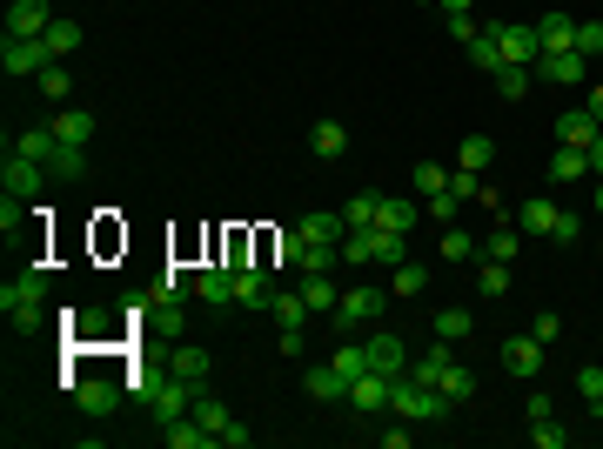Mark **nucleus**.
I'll return each mask as SVG.
<instances>
[{
    "instance_id": "nucleus-18",
    "label": "nucleus",
    "mask_w": 603,
    "mask_h": 449,
    "mask_svg": "<svg viewBox=\"0 0 603 449\" xmlns=\"http://www.w3.org/2000/svg\"><path fill=\"white\" fill-rule=\"evenodd\" d=\"M21 302H47V269H21L0 289V309H21Z\"/></svg>"
},
{
    "instance_id": "nucleus-3",
    "label": "nucleus",
    "mask_w": 603,
    "mask_h": 449,
    "mask_svg": "<svg viewBox=\"0 0 603 449\" xmlns=\"http://www.w3.org/2000/svg\"><path fill=\"white\" fill-rule=\"evenodd\" d=\"M490 34H496V54H503L510 68H536V54H543L536 21H490Z\"/></svg>"
},
{
    "instance_id": "nucleus-40",
    "label": "nucleus",
    "mask_w": 603,
    "mask_h": 449,
    "mask_svg": "<svg viewBox=\"0 0 603 449\" xmlns=\"http://www.w3.org/2000/svg\"><path fill=\"white\" fill-rule=\"evenodd\" d=\"M530 81H536V68H510V61L496 68V94H503V101H523V94H530Z\"/></svg>"
},
{
    "instance_id": "nucleus-13",
    "label": "nucleus",
    "mask_w": 603,
    "mask_h": 449,
    "mask_svg": "<svg viewBox=\"0 0 603 449\" xmlns=\"http://www.w3.org/2000/svg\"><path fill=\"white\" fill-rule=\"evenodd\" d=\"M510 222L523 228V242H550V228H557V202H550V195H536V202L516 208Z\"/></svg>"
},
{
    "instance_id": "nucleus-43",
    "label": "nucleus",
    "mask_w": 603,
    "mask_h": 449,
    "mask_svg": "<svg viewBox=\"0 0 603 449\" xmlns=\"http://www.w3.org/2000/svg\"><path fill=\"white\" fill-rule=\"evenodd\" d=\"M342 262H376V228H349L342 235Z\"/></svg>"
},
{
    "instance_id": "nucleus-61",
    "label": "nucleus",
    "mask_w": 603,
    "mask_h": 449,
    "mask_svg": "<svg viewBox=\"0 0 603 449\" xmlns=\"http://www.w3.org/2000/svg\"><path fill=\"white\" fill-rule=\"evenodd\" d=\"M597 215H603V175H597Z\"/></svg>"
},
{
    "instance_id": "nucleus-62",
    "label": "nucleus",
    "mask_w": 603,
    "mask_h": 449,
    "mask_svg": "<svg viewBox=\"0 0 603 449\" xmlns=\"http://www.w3.org/2000/svg\"><path fill=\"white\" fill-rule=\"evenodd\" d=\"M423 7H436V0H423Z\"/></svg>"
},
{
    "instance_id": "nucleus-10",
    "label": "nucleus",
    "mask_w": 603,
    "mask_h": 449,
    "mask_svg": "<svg viewBox=\"0 0 603 449\" xmlns=\"http://www.w3.org/2000/svg\"><path fill=\"white\" fill-rule=\"evenodd\" d=\"M362 356H369V369H382V376H402V369H409V349H402L396 329H376V336H362Z\"/></svg>"
},
{
    "instance_id": "nucleus-50",
    "label": "nucleus",
    "mask_w": 603,
    "mask_h": 449,
    "mask_svg": "<svg viewBox=\"0 0 603 449\" xmlns=\"http://www.w3.org/2000/svg\"><path fill=\"white\" fill-rule=\"evenodd\" d=\"M302 255H309L302 228H282V235H275V262H295V269H302Z\"/></svg>"
},
{
    "instance_id": "nucleus-47",
    "label": "nucleus",
    "mask_w": 603,
    "mask_h": 449,
    "mask_svg": "<svg viewBox=\"0 0 603 449\" xmlns=\"http://www.w3.org/2000/svg\"><path fill=\"white\" fill-rule=\"evenodd\" d=\"M342 222L349 228H376V195H349V202H342Z\"/></svg>"
},
{
    "instance_id": "nucleus-19",
    "label": "nucleus",
    "mask_w": 603,
    "mask_h": 449,
    "mask_svg": "<svg viewBox=\"0 0 603 449\" xmlns=\"http://www.w3.org/2000/svg\"><path fill=\"white\" fill-rule=\"evenodd\" d=\"M302 389H309L315 403H349V382L335 376V362H315L309 376H302Z\"/></svg>"
},
{
    "instance_id": "nucleus-36",
    "label": "nucleus",
    "mask_w": 603,
    "mask_h": 449,
    "mask_svg": "<svg viewBox=\"0 0 603 449\" xmlns=\"http://www.w3.org/2000/svg\"><path fill=\"white\" fill-rule=\"evenodd\" d=\"M423 289H429V269H416V262H396V275H389V295H402V302H416Z\"/></svg>"
},
{
    "instance_id": "nucleus-14",
    "label": "nucleus",
    "mask_w": 603,
    "mask_h": 449,
    "mask_svg": "<svg viewBox=\"0 0 603 449\" xmlns=\"http://www.w3.org/2000/svg\"><path fill=\"white\" fill-rule=\"evenodd\" d=\"M114 403H121V389H114L108 376L74 382V409H81V416H114Z\"/></svg>"
},
{
    "instance_id": "nucleus-55",
    "label": "nucleus",
    "mask_w": 603,
    "mask_h": 449,
    "mask_svg": "<svg viewBox=\"0 0 603 449\" xmlns=\"http://www.w3.org/2000/svg\"><path fill=\"white\" fill-rule=\"evenodd\" d=\"M476 34H483V21H476V14H449V41H456V47H469Z\"/></svg>"
},
{
    "instance_id": "nucleus-56",
    "label": "nucleus",
    "mask_w": 603,
    "mask_h": 449,
    "mask_svg": "<svg viewBox=\"0 0 603 449\" xmlns=\"http://www.w3.org/2000/svg\"><path fill=\"white\" fill-rule=\"evenodd\" d=\"M0 235H7V242L21 235V195H7V202H0Z\"/></svg>"
},
{
    "instance_id": "nucleus-17",
    "label": "nucleus",
    "mask_w": 603,
    "mask_h": 449,
    "mask_svg": "<svg viewBox=\"0 0 603 449\" xmlns=\"http://www.w3.org/2000/svg\"><path fill=\"white\" fill-rule=\"evenodd\" d=\"M168 369H175L181 382L208 389V349H201V342H175V349H168Z\"/></svg>"
},
{
    "instance_id": "nucleus-21",
    "label": "nucleus",
    "mask_w": 603,
    "mask_h": 449,
    "mask_svg": "<svg viewBox=\"0 0 603 449\" xmlns=\"http://www.w3.org/2000/svg\"><path fill=\"white\" fill-rule=\"evenodd\" d=\"M188 416H195V423L208 429V436H215V449H222L228 423H235V416H228V403H215V396H208V389H195V409H188Z\"/></svg>"
},
{
    "instance_id": "nucleus-1",
    "label": "nucleus",
    "mask_w": 603,
    "mask_h": 449,
    "mask_svg": "<svg viewBox=\"0 0 603 449\" xmlns=\"http://www.w3.org/2000/svg\"><path fill=\"white\" fill-rule=\"evenodd\" d=\"M389 409H396L402 423H443L456 403H449L436 382H423V376H396V389H389Z\"/></svg>"
},
{
    "instance_id": "nucleus-38",
    "label": "nucleus",
    "mask_w": 603,
    "mask_h": 449,
    "mask_svg": "<svg viewBox=\"0 0 603 449\" xmlns=\"http://www.w3.org/2000/svg\"><path fill=\"white\" fill-rule=\"evenodd\" d=\"M476 289L490 295V302H503V295H510V262H490V255H483V269H476Z\"/></svg>"
},
{
    "instance_id": "nucleus-42",
    "label": "nucleus",
    "mask_w": 603,
    "mask_h": 449,
    "mask_svg": "<svg viewBox=\"0 0 603 449\" xmlns=\"http://www.w3.org/2000/svg\"><path fill=\"white\" fill-rule=\"evenodd\" d=\"M429 329H436V336H443V342H463L469 329H476V315H469V309H443V315H436V322H429Z\"/></svg>"
},
{
    "instance_id": "nucleus-24",
    "label": "nucleus",
    "mask_w": 603,
    "mask_h": 449,
    "mask_svg": "<svg viewBox=\"0 0 603 449\" xmlns=\"http://www.w3.org/2000/svg\"><path fill=\"white\" fill-rule=\"evenodd\" d=\"M54 135H61L67 148H88V141H94V114L88 108H61V114H54Z\"/></svg>"
},
{
    "instance_id": "nucleus-57",
    "label": "nucleus",
    "mask_w": 603,
    "mask_h": 449,
    "mask_svg": "<svg viewBox=\"0 0 603 449\" xmlns=\"http://www.w3.org/2000/svg\"><path fill=\"white\" fill-rule=\"evenodd\" d=\"M302 269H315V275H329V269H335V248L309 242V255H302Z\"/></svg>"
},
{
    "instance_id": "nucleus-28",
    "label": "nucleus",
    "mask_w": 603,
    "mask_h": 449,
    "mask_svg": "<svg viewBox=\"0 0 603 449\" xmlns=\"http://www.w3.org/2000/svg\"><path fill=\"white\" fill-rule=\"evenodd\" d=\"M436 389H443L449 403L463 409V403H476V369H463V362H449L443 376H436Z\"/></svg>"
},
{
    "instance_id": "nucleus-59",
    "label": "nucleus",
    "mask_w": 603,
    "mask_h": 449,
    "mask_svg": "<svg viewBox=\"0 0 603 449\" xmlns=\"http://www.w3.org/2000/svg\"><path fill=\"white\" fill-rule=\"evenodd\" d=\"M583 108L597 114V128H603V88H590V101H583Z\"/></svg>"
},
{
    "instance_id": "nucleus-33",
    "label": "nucleus",
    "mask_w": 603,
    "mask_h": 449,
    "mask_svg": "<svg viewBox=\"0 0 603 449\" xmlns=\"http://www.w3.org/2000/svg\"><path fill=\"white\" fill-rule=\"evenodd\" d=\"M409 188L429 202V195H443V188H449V168H443V161H416V168H409Z\"/></svg>"
},
{
    "instance_id": "nucleus-27",
    "label": "nucleus",
    "mask_w": 603,
    "mask_h": 449,
    "mask_svg": "<svg viewBox=\"0 0 603 449\" xmlns=\"http://www.w3.org/2000/svg\"><path fill=\"white\" fill-rule=\"evenodd\" d=\"M7 148H21L27 161H41V168H47V161H54V148H61V135H54V121H41V128H27L21 141H7Z\"/></svg>"
},
{
    "instance_id": "nucleus-34",
    "label": "nucleus",
    "mask_w": 603,
    "mask_h": 449,
    "mask_svg": "<svg viewBox=\"0 0 603 449\" xmlns=\"http://www.w3.org/2000/svg\"><path fill=\"white\" fill-rule=\"evenodd\" d=\"M41 41H47V54H54V61H67V54L81 47V21H61V14H54V27H47Z\"/></svg>"
},
{
    "instance_id": "nucleus-4",
    "label": "nucleus",
    "mask_w": 603,
    "mask_h": 449,
    "mask_svg": "<svg viewBox=\"0 0 603 449\" xmlns=\"http://www.w3.org/2000/svg\"><path fill=\"white\" fill-rule=\"evenodd\" d=\"M382 309H389V295H382L376 282H362V289H342V302H335V329H349V336H356V329H369Z\"/></svg>"
},
{
    "instance_id": "nucleus-51",
    "label": "nucleus",
    "mask_w": 603,
    "mask_h": 449,
    "mask_svg": "<svg viewBox=\"0 0 603 449\" xmlns=\"http://www.w3.org/2000/svg\"><path fill=\"white\" fill-rule=\"evenodd\" d=\"M530 336L543 342V349H557V342H563V315H550V309H543V315H530Z\"/></svg>"
},
{
    "instance_id": "nucleus-5",
    "label": "nucleus",
    "mask_w": 603,
    "mask_h": 449,
    "mask_svg": "<svg viewBox=\"0 0 603 449\" xmlns=\"http://www.w3.org/2000/svg\"><path fill=\"white\" fill-rule=\"evenodd\" d=\"M47 181H54V175H47L41 161H27L21 148H7V161H0V188H7V195H21V202H34V195H41Z\"/></svg>"
},
{
    "instance_id": "nucleus-58",
    "label": "nucleus",
    "mask_w": 603,
    "mask_h": 449,
    "mask_svg": "<svg viewBox=\"0 0 603 449\" xmlns=\"http://www.w3.org/2000/svg\"><path fill=\"white\" fill-rule=\"evenodd\" d=\"M583 155H590V175H603V135L590 141V148H583Z\"/></svg>"
},
{
    "instance_id": "nucleus-60",
    "label": "nucleus",
    "mask_w": 603,
    "mask_h": 449,
    "mask_svg": "<svg viewBox=\"0 0 603 449\" xmlns=\"http://www.w3.org/2000/svg\"><path fill=\"white\" fill-rule=\"evenodd\" d=\"M469 7H476V0H443V14H469Z\"/></svg>"
},
{
    "instance_id": "nucleus-20",
    "label": "nucleus",
    "mask_w": 603,
    "mask_h": 449,
    "mask_svg": "<svg viewBox=\"0 0 603 449\" xmlns=\"http://www.w3.org/2000/svg\"><path fill=\"white\" fill-rule=\"evenodd\" d=\"M597 135H603V128H597V114H590V108H570L557 121V141H563V148H590Z\"/></svg>"
},
{
    "instance_id": "nucleus-12",
    "label": "nucleus",
    "mask_w": 603,
    "mask_h": 449,
    "mask_svg": "<svg viewBox=\"0 0 603 449\" xmlns=\"http://www.w3.org/2000/svg\"><path fill=\"white\" fill-rule=\"evenodd\" d=\"M54 54H47V41H0V68H7V81L14 74H41Z\"/></svg>"
},
{
    "instance_id": "nucleus-16",
    "label": "nucleus",
    "mask_w": 603,
    "mask_h": 449,
    "mask_svg": "<svg viewBox=\"0 0 603 449\" xmlns=\"http://www.w3.org/2000/svg\"><path fill=\"white\" fill-rule=\"evenodd\" d=\"M416 222H423V202L416 195H376V228H402L409 235Z\"/></svg>"
},
{
    "instance_id": "nucleus-6",
    "label": "nucleus",
    "mask_w": 603,
    "mask_h": 449,
    "mask_svg": "<svg viewBox=\"0 0 603 449\" xmlns=\"http://www.w3.org/2000/svg\"><path fill=\"white\" fill-rule=\"evenodd\" d=\"M235 262H208V269H195V302H208V309H228L235 302Z\"/></svg>"
},
{
    "instance_id": "nucleus-48",
    "label": "nucleus",
    "mask_w": 603,
    "mask_h": 449,
    "mask_svg": "<svg viewBox=\"0 0 603 449\" xmlns=\"http://www.w3.org/2000/svg\"><path fill=\"white\" fill-rule=\"evenodd\" d=\"M550 242H557V248H577V242H583V215L557 208V228H550Z\"/></svg>"
},
{
    "instance_id": "nucleus-15",
    "label": "nucleus",
    "mask_w": 603,
    "mask_h": 449,
    "mask_svg": "<svg viewBox=\"0 0 603 449\" xmlns=\"http://www.w3.org/2000/svg\"><path fill=\"white\" fill-rule=\"evenodd\" d=\"M503 369H510V376H543V342H536L530 329L510 336V342H503Z\"/></svg>"
},
{
    "instance_id": "nucleus-30",
    "label": "nucleus",
    "mask_w": 603,
    "mask_h": 449,
    "mask_svg": "<svg viewBox=\"0 0 603 449\" xmlns=\"http://www.w3.org/2000/svg\"><path fill=\"white\" fill-rule=\"evenodd\" d=\"M302 295H309L315 315H335V302H342V295H335V282H329V275H315V269H302Z\"/></svg>"
},
{
    "instance_id": "nucleus-37",
    "label": "nucleus",
    "mask_w": 603,
    "mask_h": 449,
    "mask_svg": "<svg viewBox=\"0 0 603 449\" xmlns=\"http://www.w3.org/2000/svg\"><path fill=\"white\" fill-rule=\"evenodd\" d=\"M376 262H382V269L409 262V235H402V228H376Z\"/></svg>"
},
{
    "instance_id": "nucleus-31",
    "label": "nucleus",
    "mask_w": 603,
    "mask_h": 449,
    "mask_svg": "<svg viewBox=\"0 0 603 449\" xmlns=\"http://www.w3.org/2000/svg\"><path fill=\"white\" fill-rule=\"evenodd\" d=\"M583 175H590V155L557 141V155H550V181H583Z\"/></svg>"
},
{
    "instance_id": "nucleus-8",
    "label": "nucleus",
    "mask_w": 603,
    "mask_h": 449,
    "mask_svg": "<svg viewBox=\"0 0 603 449\" xmlns=\"http://www.w3.org/2000/svg\"><path fill=\"white\" fill-rule=\"evenodd\" d=\"M583 74H590V61H583L577 47H563V54H536V81H550V88H583Z\"/></svg>"
},
{
    "instance_id": "nucleus-29",
    "label": "nucleus",
    "mask_w": 603,
    "mask_h": 449,
    "mask_svg": "<svg viewBox=\"0 0 603 449\" xmlns=\"http://www.w3.org/2000/svg\"><path fill=\"white\" fill-rule=\"evenodd\" d=\"M483 255H490V262H516V255H523V228H516V222H496L490 242H483Z\"/></svg>"
},
{
    "instance_id": "nucleus-46",
    "label": "nucleus",
    "mask_w": 603,
    "mask_h": 449,
    "mask_svg": "<svg viewBox=\"0 0 603 449\" xmlns=\"http://www.w3.org/2000/svg\"><path fill=\"white\" fill-rule=\"evenodd\" d=\"M577 396L603 416V369H597V362H583V369H577Z\"/></svg>"
},
{
    "instance_id": "nucleus-41",
    "label": "nucleus",
    "mask_w": 603,
    "mask_h": 449,
    "mask_svg": "<svg viewBox=\"0 0 603 449\" xmlns=\"http://www.w3.org/2000/svg\"><path fill=\"white\" fill-rule=\"evenodd\" d=\"M34 88H41V101H67V88H74V81H67V61H47V68L34 74Z\"/></svg>"
},
{
    "instance_id": "nucleus-26",
    "label": "nucleus",
    "mask_w": 603,
    "mask_h": 449,
    "mask_svg": "<svg viewBox=\"0 0 603 449\" xmlns=\"http://www.w3.org/2000/svg\"><path fill=\"white\" fill-rule=\"evenodd\" d=\"M268 315H275V322H282V329H302V322H309V295L302 289H275V302H268Z\"/></svg>"
},
{
    "instance_id": "nucleus-25",
    "label": "nucleus",
    "mask_w": 603,
    "mask_h": 449,
    "mask_svg": "<svg viewBox=\"0 0 603 449\" xmlns=\"http://www.w3.org/2000/svg\"><path fill=\"white\" fill-rule=\"evenodd\" d=\"M309 148L322 161H342V155H349V128H342V121H315V128H309Z\"/></svg>"
},
{
    "instance_id": "nucleus-9",
    "label": "nucleus",
    "mask_w": 603,
    "mask_h": 449,
    "mask_svg": "<svg viewBox=\"0 0 603 449\" xmlns=\"http://www.w3.org/2000/svg\"><path fill=\"white\" fill-rule=\"evenodd\" d=\"M47 27H54V7L47 0H14L7 7V41H41Z\"/></svg>"
},
{
    "instance_id": "nucleus-22",
    "label": "nucleus",
    "mask_w": 603,
    "mask_h": 449,
    "mask_svg": "<svg viewBox=\"0 0 603 449\" xmlns=\"http://www.w3.org/2000/svg\"><path fill=\"white\" fill-rule=\"evenodd\" d=\"M161 443L168 449H215V436H208L195 416H175V423H161Z\"/></svg>"
},
{
    "instance_id": "nucleus-7",
    "label": "nucleus",
    "mask_w": 603,
    "mask_h": 449,
    "mask_svg": "<svg viewBox=\"0 0 603 449\" xmlns=\"http://www.w3.org/2000/svg\"><path fill=\"white\" fill-rule=\"evenodd\" d=\"M389 389H396V376L362 369V376L349 382V409H356V416H382V409H389Z\"/></svg>"
},
{
    "instance_id": "nucleus-53",
    "label": "nucleus",
    "mask_w": 603,
    "mask_h": 449,
    "mask_svg": "<svg viewBox=\"0 0 603 449\" xmlns=\"http://www.w3.org/2000/svg\"><path fill=\"white\" fill-rule=\"evenodd\" d=\"M7 322H14L21 336H34V329L47 322V309H41V302H21V309H7Z\"/></svg>"
},
{
    "instance_id": "nucleus-49",
    "label": "nucleus",
    "mask_w": 603,
    "mask_h": 449,
    "mask_svg": "<svg viewBox=\"0 0 603 449\" xmlns=\"http://www.w3.org/2000/svg\"><path fill=\"white\" fill-rule=\"evenodd\" d=\"M449 195H456V202H476V195H483V175H469V168L449 161Z\"/></svg>"
},
{
    "instance_id": "nucleus-39",
    "label": "nucleus",
    "mask_w": 603,
    "mask_h": 449,
    "mask_svg": "<svg viewBox=\"0 0 603 449\" xmlns=\"http://www.w3.org/2000/svg\"><path fill=\"white\" fill-rule=\"evenodd\" d=\"M476 255H483V242L469 228H443V262H476Z\"/></svg>"
},
{
    "instance_id": "nucleus-44",
    "label": "nucleus",
    "mask_w": 603,
    "mask_h": 449,
    "mask_svg": "<svg viewBox=\"0 0 603 449\" xmlns=\"http://www.w3.org/2000/svg\"><path fill=\"white\" fill-rule=\"evenodd\" d=\"M469 68H483V74H496V68H503V54H496V34H490V27H483V34L469 41Z\"/></svg>"
},
{
    "instance_id": "nucleus-23",
    "label": "nucleus",
    "mask_w": 603,
    "mask_h": 449,
    "mask_svg": "<svg viewBox=\"0 0 603 449\" xmlns=\"http://www.w3.org/2000/svg\"><path fill=\"white\" fill-rule=\"evenodd\" d=\"M536 41H543V54H563V47H577V21L570 14H543L536 21Z\"/></svg>"
},
{
    "instance_id": "nucleus-52",
    "label": "nucleus",
    "mask_w": 603,
    "mask_h": 449,
    "mask_svg": "<svg viewBox=\"0 0 603 449\" xmlns=\"http://www.w3.org/2000/svg\"><path fill=\"white\" fill-rule=\"evenodd\" d=\"M530 443H536V449H563V443H570V429H563L557 416H543V423L530 429Z\"/></svg>"
},
{
    "instance_id": "nucleus-11",
    "label": "nucleus",
    "mask_w": 603,
    "mask_h": 449,
    "mask_svg": "<svg viewBox=\"0 0 603 449\" xmlns=\"http://www.w3.org/2000/svg\"><path fill=\"white\" fill-rule=\"evenodd\" d=\"M235 302H242V309H268V302H275V269H268V262H242Z\"/></svg>"
},
{
    "instance_id": "nucleus-45",
    "label": "nucleus",
    "mask_w": 603,
    "mask_h": 449,
    "mask_svg": "<svg viewBox=\"0 0 603 449\" xmlns=\"http://www.w3.org/2000/svg\"><path fill=\"white\" fill-rule=\"evenodd\" d=\"M335 376H342V382H356L362 376V369H369V356H362V342H342V349H335Z\"/></svg>"
},
{
    "instance_id": "nucleus-2",
    "label": "nucleus",
    "mask_w": 603,
    "mask_h": 449,
    "mask_svg": "<svg viewBox=\"0 0 603 449\" xmlns=\"http://www.w3.org/2000/svg\"><path fill=\"white\" fill-rule=\"evenodd\" d=\"M141 403H148V416H155V423H175V416H188V409H195V382H181L175 369H161V376H148Z\"/></svg>"
},
{
    "instance_id": "nucleus-54",
    "label": "nucleus",
    "mask_w": 603,
    "mask_h": 449,
    "mask_svg": "<svg viewBox=\"0 0 603 449\" xmlns=\"http://www.w3.org/2000/svg\"><path fill=\"white\" fill-rule=\"evenodd\" d=\"M577 54H583V61L603 54V21H577Z\"/></svg>"
},
{
    "instance_id": "nucleus-32",
    "label": "nucleus",
    "mask_w": 603,
    "mask_h": 449,
    "mask_svg": "<svg viewBox=\"0 0 603 449\" xmlns=\"http://www.w3.org/2000/svg\"><path fill=\"white\" fill-rule=\"evenodd\" d=\"M47 175H54V181H81V175H88V148H67V141H61L54 161H47Z\"/></svg>"
},
{
    "instance_id": "nucleus-35",
    "label": "nucleus",
    "mask_w": 603,
    "mask_h": 449,
    "mask_svg": "<svg viewBox=\"0 0 603 449\" xmlns=\"http://www.w3.org/2000/svg\"><path fill=\"white\" fill-rule=\"evenodd\" d=\"M490 161H496V141L490 135H469L463 148H456V168H469V175H483Z\"/></svg>"
}]
</instances>
